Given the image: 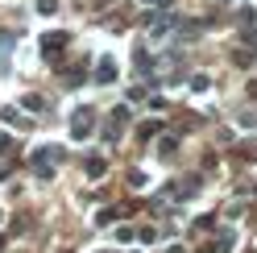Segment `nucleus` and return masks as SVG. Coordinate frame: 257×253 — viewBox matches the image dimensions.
Here are the masks:
<instances>
[{
    "instance_id": "1",
    "label": "nucleus",
    "mask_w": 257,
    "mask_h": 253,
    "mask_svg": "<svg viewBox=\"0 0 257 253\" xmlns=\"http://www.w3.org/2000/svg\"><path fill=\"white\" fill-rule=\"evenodd\" d=\"M91 108H79V112H75V120H71V137H87L91 133Z\"/></svg>"
},
{
    "instance_id": "2",
    "label": "nucleus",
    "mask_w": 257,
    "mask_h": 253,
    "mask_svg": "<svg viewBox=\"0 0 257 253\" xmlns=\"http://www.w3.org/2000/svg\"><path fill=\"white\" fill-rule=\"evenodd\" d=\"M95 79H100V83H112V79H116V62H112V58H104L100 67H95Z\"/></svg>"
},
{
    "instance_id": "3",
    "label": "nucleus",
    "mask_w": 257,
    "mask_h": 253,
    "mask_svg": "<svg viewBox=\"0 0 257 253\" xmlns=\"http://www.w3.org/2000/svg\"><path fill=\"white\" fill-rule=\"evenodd\" d=\"M42 46H46V54H54L58 46H67V34H46V38H42Z\"/></svg>"
}]
</instances>
